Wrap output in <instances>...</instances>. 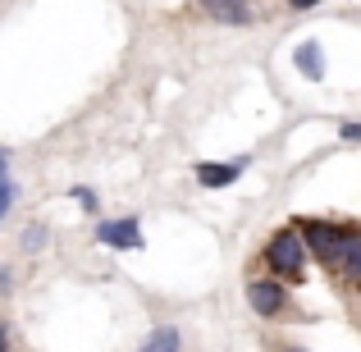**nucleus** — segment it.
Masks as SVG:
<instances>
[{"mask_svg": "<svg viewBox=\"0 0 361 352\" xmlns=\"http://www.w3.org/2000/svg\"><path fill=\"white\" fill-rule=\"evenodd\" d=\"M302 243H307V252L316 256V261L325 265H343V256L353 252V243H361V224H329V220H302L298 224Z\"/></svg>", "mask_w": 361, "mask_h": 352, "instance_id": "1", "label": "nucleus"}, {"mask_svg": "<svg viewBox=\"0 0 361 352\" xmlns=\"http://www.w3.org/2000/svg\"><path fill=\"white\" fill-rule=\"evenodd\" d=\"M307 243H302L298 229H279L265 243V265H270L274 274H279V284H298L302 274H307Z\"/></svg>", "mask_w": 361, "mask_h": 352, "instance_id": "2", "label": "nucleus"}, {"mask_svg": "<svg viewBox=\"0 0 361 352\" xmlns=\"http://www.w3.org/2000/svg\"><path fill=\"white\" fill-rule=\"evenodd\" d=\"M283 302H288V293H283L279 279H252V284H247V307H252L256 316H265V320L279 316Z\"/></svg>", "mask_w": 361, "mask_h": 352, "instance_id": "3", "label": "nucleus"}, {"mask_svg": "<svg viewBox=\"0 0 361 352\" xmlns=\"http://www.w3.org/2000/svg\"><path fill=\"white\" fill-rule=\"evenodd\" d=\"M97 243H106V247H142V229H137V220H101L97 224Z\"/></svg>", "mask_w": 361, "mask_h": 352, "instance_id": "4", "label": "nucleus"}, {"mask_svg": "<svg viewBox=\"0 0 361 352\" xmlns=\"http://www.w3.org/2000/svg\"><path fill=\"white\" fill-rule=\"evenodd\" d=\"M202 9L211 18H220V23H229V28H243V23H252V18H256L252 0H202Z\"/></svg>", "mask_w": 361, "mask_h": 352, "instance_id": "5", "label": "nucleus"}, {"mask_svg": "<svg viewBox=\"0 0 361 352\" xmlns=\"http://www.w3.org/2000/svg\"><path fill=\"white\" fill-rule=\"evenodd\" d=\"M238 169H243V160H229V165H197V183L202 188H229L233 178H238Z\"/></svg>", "mask_w": 361, "mask_h": 352, "instance_id": "6", "label": "nucleus"}, {"mask_svg": "<svg viewBox=\"0 0 361 352\" xmlns=\"http://www.w3.org/2000/svg\"><path fill=\"white\" fill-rule=\"evenodd\" d=\"M178 348H183V334H178L174 325H156V329H151V339L137 352H178Z\"/></svg>", "mask_w": 361, "mask_h": 352, "instance_id": "7", "label": "nucleus"}, {"mask_svg": "<svg viewBox=\"0 0 361 352\" xmlns=\"http://www.w3.org/2000/svg\"><path fill=\"white\" fill-rule=\"evenodd\" d=\"M293 60H298V69L307 73V78H320V73H325V55H320V46H316V42H302Z\"/></svg>", "mask_w": 361, "mask_h": 352, "instance_id": "8", "label": "nucleus"}, {"mask_svg": "<svg viewBox=\"0 0 361 352\" xmlns=\"http://www.w3.org/2000/svg\"><path fill=\"white\" fill-rule=\"evenodd\" d=\"M338 274H343V279H353V284H361V243H353V252L343 256V265H338Z\"/></svg>", "mask_w": 361, "mask_h": 352, "instance_id": "9", "label": "nucleus"}, {"mask_svg": "<svg viewBox=\"0 0 361 352\" xmlns=\"http://www.w3.org/2000/svg\"><path fill=\"white\" fill-rule=\"evenodd\" d=\"M14 197H18V183H14V178H0V215L14 206Z\"/></svg>", "mask_w": 361, "mask_h": 352, "instance_id": "10", "label": "nucleus"}, {"mask_svg": "<svg viewBox=\"0 0 361 352\" xmlns=\"http://www.w3.org/2000/svg\"><path fill=\"white\" fill-rule=\"evenodd\" d=\"M42 243H46V229H42V224H32V229L23 233V247H27V252H37Z\"/></svg>", "mask_w": 361, "mask_h": 352, "instance_id": "11", "label": "nucleus"}, {"mask_svg": "<svg viewBox=\"0 0 361 352\" xmlns=\"http://www.w3.org/2000/svg\"><path fill=\"white\" fill-rule=\"evenodd\" d=\"M338 138H343V142H361V123H343V128H338Z\"/></svg>", "mask_w": 361, "mask_h": 352, "instance_id": "12", "label": "nucleus"}, {"mask_svg": "<svg viewBox=\"0 0 361 352\" xmlns=\"http://www.w3.org/2000/svg\"><path fill=\"white\" fill-rule=\"evenodd\" d=\"M73 197H78V202H82V206H87V211H92V206H97V197H92V193H87V188H73Z\"/></svg>", "mask_w": 361, "mask_h": 352, "instance_id": "13", "label": "nucleus"}, {"mask_svg": "<svg viewBox=\"0 0 361 352\" xmlns=\"http://www.w3.org/2000/svg\"><path fill=\"white\" fill-rule=\"evenodd\" d=\"M9 284H14V274H9L5 265H0V298H5V293H9Z\"/></svg>", "mask_w": 361, "mask_h": 352, "instance_id": "14", "label": "nucleus"}, {"mask_svg": "<svg viewBox=\"0 0 361 352\" xmlns=\"http://www.w3.org/2000/svg\"><path fill=\"white\" fill-rule=\"evenodd\" d=\"M5 169H9V151H5V147H0V178H9V174H5Z\"/></svg>", "mask_w": 361, "mask_h": 352, "instance_id": "15", "label": "nucleus"}, {"mask_svg": "<svg viewBox=\"0 0 361 352\" xmlns=\"http://www.w3.org/2000/svg\"><path fill=\"white\" fill-rule=\"evenodd\" d=\"M0 352H9V325H0Z\"/></svg>", "mask_w": 361, "mask_h": 352, "instance_id": "16", "label": "nucleus"}, {"mask_svg": "<svg viewBox=\"0 0 361 352\" xmlns=\"http://www.w3.org/2000/svg\"><path fill=\"white\" fill-rule=\"evenodd\" d=\"M288 5H293V9H311V5H316V0H288Z\"/></svg>", "mask_w": 361, "mask_h": 352, "instance_id": "17", "label": "nucleus"}, {"mask_svg": "<svg viewBox=\"0 0 361 352\" xmlns=\"http://www.w3.org/2000/svg\"><path fill=\"white\" fill-rule=\"evenodd\" d=\"M288 352H302V348H288Z\"/></svg>", "mask_w": 361, "mask_h": 352, "instance_id": "18", "label": "nucleus"}]
</instances>
